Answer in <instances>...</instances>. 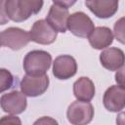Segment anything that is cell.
<instances>
[{
  "mask_svg": "<svg viewBox=\"0 0 125 125\" xmlns=\"http://www.w3.org/2000/svg\"><path fill=\"white\" fill-rule=\"evenodd\" d=\"M43 4V1L36 0H7L5 8L9 20L21 22L27 20L30 16L39 13Z\"/></svg>",
  "mask_w": 125,
  "mask_h": 125,
  "instance_id": "cell-1",
  "label": "cell"
},
{
  "mask_svg": "<svg viewBox=\"0 0 125 125\" xmlns=\"http://www.w3.org/2000/svg\"><path fill=\"white\" fill-rule=\"evenodd\" d=\"M52 63L51 55L43 50L28 52L23 59V69L26 75L41 76L46 73Z\"/></svg>",
  "mask_w": 125,
  "mask_h": 125,
  "instance_id": "cell-2",
  "label": "cell"
},
{
  "mask_svg": "<svg viewBox=\"0 0 125 125\" xmlns=\"http://www.w3.org/2000/svg\"><path fill=\"white\" fill-rule=\"evenodd\" d=\"M66 116L72 125H87L94 117V107L89 102L75 101L68 106Z\"/></svg>",
  "mask_w": 125,
  "mask_h": 125,
  "instance_id": "cell-3",
  "label": "cell"
},
{
  "mask_svg": "<svg viewBox=\"0 0 125 125\" xmlns=\"http://www.w3.org/2000/svg\"><path fill=\"white\" fill-rule=\"evenodd\" d=\"M66 28L75 36L86 38L95 29L92 20L83 12H75L68 16Z\"/></svg>",
  "mask_w": 125,
  "mask_h": 125,
  "instance_id": "cell-4",
  "label": "cell"
},
{
  "mask_svg": "<svg viewBox=\"0 0 125 125\" xmlns=\"http://www.w3.org/2000/svg\"><path fill=\"white\" fill-rule=\"evenodd\" d=\"M29 41V33L19 27H9L0 32V45L14 51L25 47Z\"/></svg>",
  "mask_w": 125,
  "mask_h": 125,
  "instance_id": "cell-5",
  "label": "cell"
},
{
  "mask_svg": "<svg viewBox=\"0 0 125 125\" xmlns=\"http://www.w3.org/2000/svg\"><path fill=\"white\" fill-rule=\"evenodd\" d=\"M49 77L44 74L41 76L24 75L21 81V93L26 97H38L46 92L49 87Z\"/></svg>",
  "mask_w": 125,
  "mask_h": 125,
  "instance_id": "cell-6",
  "label": "cell"
},
{
  "mask_svg": "<svg viewBox=\"0 0 125 125\" xmlns=\"http://www.w3.org/2000/svg\"><path fill=\"white\" fill-rule=\"evenodd\" d=\"M29 33L30 41L42 45H49L55 42L58 32L46 21V20L36 21Z\"/></svg>",
  "mask_w": 125,
  "mask_h": 125,
  "instance_id": "cell-7",
  "label": "cell"
},
{
  "mask_svg": "<svg viewBox=\"0 0 125 125\" xmlns=\"http://www.w3.org/2000/svg\"><path fill=\"white\" fill-rule=\"evenodd\" d=\"M27 101L26 97L20 91H12L8 94H4L0 98V106L3 111L10 114H20L26 108Z\"/></svg>",
  "mask_w": 125,
  "mask_h": 125,
  "instance_id": "cell-8",
  "label": "cell"
},
{
  "mask_svg": "<svg viewBox=\"0 0 125 125\" xmlns=\"http://www.w3.org/2000/svg\"><path fill=\"white\" fill-rule=\"evenodd\" d=\"M77 62L69 55H62L55 59L53 62V75L60 80H66L76 74Z\"/></svg>",
  "mask_w": 125,
  "mask_h": 125,
  "instance_id": "cell-9",
  "label": "cell"
},
{
  "mask_svg": "<svg viewBox=\"0 0 125 125\" xmlns=\"http://www.w3.org/2000/svg\"><path fill=\"white\" fill-rule=\"evenodd\" d=\"M104 107L111 112L121 111L125 106V88L120 85H112L104 94Z\"/></svg>",
  "mask_w": 125,
  "mask_h": 125,
  "instance_id": "cell-10",
  "label": "cell"
},
{
  "mask_svg": "<svg viewBox=\"0 0 125 125\" xmlns=\"http://www.w3.org/2000/svg\"><path fill=\"white\" fill-rule=\"evenodd\" d=\"M69 16L68 8L60 5L57 1H54L50 7L49 13L46 18V21L57 31L64 33L66 31V21Z\"/></svg>",
  "mask_w": 125,
  "mask_h": 125,
  "instance_id": "cell-11",
  "label": "cell"
},
{
  "mask_svg": "<svg viewBox=\"0 0 125 125\" xmlns=\"http://www.w3.org/2000/svg\"><path fill=\"white\" fill-rule=\"evenodd\" d=\"M100 62L107 70H119L124 65V52L116 47L107 48L100 54Z\"/></svg>",
  "mask_w": 125,
  "mask_h": 125,
  "instance_id": "cell-12",
  "label": "cell"
},
{
  "mask_svg": "<svg viewBox=\"0 0 125 125\" xmlns=\"http://www.w3.org/2000/svg\"><path fill=\"white\" fill-rule=\"evenodd\" d=\"M85 5L100 19L111 18L118 10V1L114 0H91L85 1Z\"/></svg>",
  "mask_w": 125,
  "mask_h": 125,
  "instance_id": "cell-13",
  "label": "cell"
},
{
  "mask_svg": "<svg viewBox=\"0 0 125 125\" xmlns=\"http://www.w3.org/2000/svg\"><path fill=\"white\" fill-rule=\"evenodd\" d=\"M90 45L97 50L107 48L113 42V33L106 26L96 27L88 36Z\"/></svg>",
  "mask_w": 125,
  "mask_h": 125,
  "instance_id": "cell-14",
  "label": "cell"
},
{
  "mask_svg": "<svg viewBox=\"0 0 125 125\" xmlns=\"http://www.w3.org/2000/svg\"><path fill=\"white\" fill-rule=\"evenodd\" d=\"M73 94L77 101L90 102L95 96V85L88 77H80L73 84Z\"/></svg>",
  "mask_w": 125,
  "mask_h": 125,
  "instance_id": "cell-15",
  "label": "cell"
},
{
  "mask_svg": "<svg viewBox=\"0 0 125 125\" xmlns=\"http://www.w3.org/2000/svg\"><path fill=\"white\" fill-rule=\"evenodd\" d=\"M14 77L12 73L6 68H0V93L10 89L13 85Z\"/></svg>",
  "mask_w": 125,
  "mask_h": 125,
  "instance_id": "cell-16",
  "label": "cell"
},
{
  "mask_svg": "<svg viewBox=\"0 0 125 125\" xmlns=\"http://www.w3.org/2000/svg\"><path fill=\"white\" fill-rule=\"evenodd\" d=\"M114 35L116 39L124 44V18L119 19L114 24Z\"/></svg>",
  "mask_w": 125,
  "mask_h": 125,
  "instance_id": "cell-17",
  "label": "cell"
},
{
  "mask_svg": "<svg viewBox=\"0 0 125 125\" xmlns=\"http://www.w3.org/2000/svg\"><path fill=\"white\" fill-rule=\"evenodd\" d=\"M0 125H21V121L17 116L6 115L0 118Z\"/></svg>",
  "mask_w": 125,
  "mask_h": 125,
  "instance_id": "cell-18",
  "label": "cell"
},
{
  "mask_svg": "<svg viewBox=\"0 0 125 125\" xmlns=\"http://www.w3.org/2000/svg\"><path fill=\"white\" fill-rule=\"evenodd\" d=\"M33 125H59V123L57 120H55L52 117L43 116V117H40L39 119H37L33 123Z\"/></svg>",
  "mask_w": 125,
  "mask_h": 125,
  "instance_id": "cell-19",
  "label": "cell"
},
{
  "mask_svg": "<svg viewBox=\"0 0 125 125\" xmlns=\"http://www.w3.org/2000/svg\"><path fill=\"white\" fill-rule=\"evenodd\" d=\"M5 0H0V25L6 24L9 21V18L6 13V8H5Z\"/></svg>",
  "mask_w": 125,
  "mask_h": 125,
  "instance_id": "cell-20",
  "label": "cell"
},
{
  "mask_svg": "<svg viewBox=\"0 0 125 125\" xmlns=\"http://www.w3.org/2000/svg\"><path fill=\"white\" fill-rule=\"evenodd\" d=\"M123 67L120 68L119 70H117V73L115 74V80L118 83V85L120 86H124V75H123Z\"/></svg>",
  "mask_w": 125,
  "mask_h": 125,
  "instance_id": "cell-21",
  "label": "cell"
},
{
  "mask_svg": "<svg viewBox=\"0 0 125 125\" xmlns=\"http://www.w3.org/2000/svg\"><path fill=\"white\" fill-rule=\"evenodd\" d=\"M60 5L63 6V7H66V8H69L71 5H73L75 3V1H57Z\"/></svg>",
  "mask_w": 125,
  "mask_h": 125,
  "instance_id": "cell-22",
  "label": "cell"
},
{
  "mask_svg": "<svg viewBox=\"0 0 125 125\" xmlns=\"http://www.w3.org/2000/svg\"><path fill=\"white\" fill-rule=\"evenodd\" d=\"M0 46H1V45H0Z\"/></svg>",
  "mask_w": 125,
  "mask_h": 125,
  "instance_id": "cell-23",
  "label": "cell"
}]
</instances>
